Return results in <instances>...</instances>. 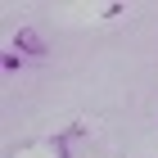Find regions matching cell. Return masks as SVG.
Instances as JSON below:
<instances>
[{
    "instance_id": "obj_1",
    "label": "cell",
    "mask_w": 158,
    "mask_h": 158,
    "mask_svg": "<svg viewBox=\"0 0 158 158\" xmlns=\"http://www.w3.org/2000/svg\"><path fill=\"white\" fill-rule=\"evenodd\" d=\"M18 50H23V54H45V41H41L32 27H23V32H18Z\"/></svg>"
}]
</instances>
